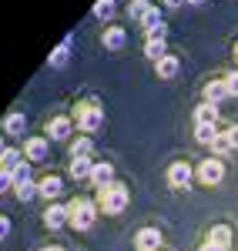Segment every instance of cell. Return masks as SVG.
<instances>
[{
	"instance_id": "cell-1",
	"label": "cell",
	"mask_w": 238,
	"mask_h": 251,
	"mask_svg": "<svg viewBox=\"0 0 238 251\" xmlns=\"http://www.w3.org/2000/svg\"><path fill=\"white\" fill-rule=\"evenodd\" d=\"M128 208V184H107V188H101V211L104 214H121Z\"/></svg>"
},
{
	"instance_id": "cell-2",
	"label": "cell",
	"mask_w": 238,
	"mask_h": 251,
	"mask_svg": "<svg viewBox=\"0 0 238 251\" xmlns=\"http://www.w3.org/2000/svg\"><path fill=\"white\" fill-rule=\"evenodd\" d=\"M71 208V225L78 228V231H87L91 225H94V218H98V204L91 201V198H78L74 204H67Z\"/></svg>"
},
{
	"instance_id": "cell-3",
	"label": "cell",
	"mask_w": 238,
	"mask_h": 251,
	"mask_svg": "<svg viewBox=\"0 0 238 251\" xmlns=\"http://www.w3.org/2000/svg\"><path fill=\"white\" fill-rule=\"evenodd\" d=\"M74 121H78V127L84 131V134H94L101 124H104V111H101L98 104L91 100V104H80L78 114H74Z\"/></svg>"
},
{
	"instance_id": "cell-4",
	"label": "cell",
	"mask_w": 238,
	"mask_h": 251,
	"mask_svg": "<svg viewBox=\"0 0 238 251\" xmlns=\"http://www.w3.org/2000/svg\"><path fill=\"white\" fill-rule=\"evenodd\" d=\"M201 184H218L221 177H225V164H221V157H205L198 164V171H195Z\"/></svg>"
},
{
	"instance_id": "cell-5",
	"label": "cell",
	"mask_w": 238,
	"mask_h": 251,
	"mask_svg": "<svg viewBox=\"0 0 238 251\" xmlns=\"http://www.w3.org/2000/svg\"><path fill=\"white\" fill-rule=\"evenodd\" d=\"M191 177H195V171H191V164H185V161H178V164L168 168V184H171V188H181V191H185V188L191 184Z\"/></svg>"
},
{
	"instance_id": "cell-6",
	"label": "cell",
	"mask_w": 238,
	"mask_h": 251,
	"mask_svg": "<svg viewBox=\"0 0 238 251\" xmlns=\"http://www.w3.org/2000/svg\"><path fill=\"white\" fill-rule=\"evenodd\" d=\"M44 221H47L51 231H57V228H64V225L71 221V208H67V204H51V208L44 211Z\"/></svg>"
},
{
	"instance_id": "cell-7",
	"label": "cell",
	"mask_w": 238,
	"mask_h": 251,
	"mask_svg": "<svg viewBox=\"0 0 238 251\" xmlns=\"http://www.w3.org/2000/svg\"><path fill=\"white\" fill-rule=\"evenodd\" d=\"M134 248L138 251H158L161 248V231L158 228H141L134 234Z\"/></svg>"
},
{
	"instance_id": "cell-8",
	"label": "cell",
	"mask_w": 238,
	"mask_h": 251,
	"mask_svg": "<svg viewBox=\"0 0 238 251\" xmlns=\"http://www.w3.org/2000/svg\"><path fill=\"white\" fill-rule=\"evenodd\" d=\"M205 245H215L218 251H228L232 248V228L228 225H215L212 231H208V241Z\"/></svg>"
},
{
	"instance_id": "cell-9",
	"label": "cell",
	"mask_w": 238,
	"mask_h": 251,
	"mask_svg": "<svg viewBox=\"0 0 238 251\" xmlns=\"http://www.w3.org/2000/svg\"><path fill=\"white\" fill-rule=\"evenodd\" d=\"M91 181H94L98 188H107V184H114V168H111L107 161L94 164V171H91Z\"/></svg>"
},
{
	"instance_id": "cell-10",
	"label": "cell",
	"mask_w": 238,
	"mask_h": 251,
	"mask_svg": "<svg viewBox=\"0 0 238 251\" xmlns=\"http://www.w3.org/2000/svg\"><path fill=\"white\" fill-rule=\"evenodd\" d=\"M24 154L30 157V161H44V157H47V141H44V137H27Z\"/></svg>"
},
{
	"instance_id": "cell-11",
	"label": "cell",
	"mask_w": 238,
	"mask_h": 251,
	"mask_svg": "<svg viewBox=\"0 0 238 251\" xmlns=\"http://www.w3.org/2000/svg\"><path fill=\"white\" fill-rule=\"evenodd\" d=\"M178 67H181V60L175 57V54H164V57L158 60V64H155V71H158V77H175V74H178Z\"/></svg>"
},
{
	"instance_id": "cell-12",
	"label": "cell",
	"mask_w": 238,
	"mask_h": 251,
	"mask_svg": "<svg viewBox=\"0 0 238 251\" xmlns=\"http://www.w3.org/2000/svg\"><path fill=\"white\" fill-rule=\"evenodd\" d=\"M71 117H54L51 124H47V137H57V141H64V137H71Z\"/></svg>"
},
{
	"instance_id": "cell-13",
	"label": "cell",
	"mask_w": 238,
	"mask_h": 251,
	"mask_svg": "<svg viewBox=\"0 0 238 251\" xmlns=\"http://www.w3.org/2000/svg\"><path fill=\"white\" fill-rule=\"evenodd\" d=\"M124 40H128V30H124V27H107V30H104V47H107V50L124 47Z\"/></svg>"
},
{
	"instance_id": "cell-14",
	"label": "cell",
	"mask_w": 238,
	"mask_h": 251,
	"mask_svg": "<svg viewBox=\"0 0 238 251\" xmlns=\"http://www.w3.org/2000/svg\"><path fill=\"white\" fill-rule=\"evenodd\" d=\"M225 97H228L225 80H208V87H205V100H208V104H221Z\"/></svg>"
},
{
	"instance_id": "cell-15",
	"label": "cell",
	"mask_w": 238,
	"mask_h": 251,
	"mask_svg": "<svg viewBox=\"0 0 238 251\" xmlns=\"http://www.w3.org/2000/svg\"><path fill=\"white\" fill-rule=\"evenodd\" d=\"M218 121V104H201L198 111H195V124H215Z\"/></svg>"
},
{
	"instance_id": "cell-16",
	"label": "cell",
	"mask_w": 238,
	"mask_h": 251,
	"mask_svg": "<svg viewBox=\"0 0 238 251\" xmlns=\"http://www.w3.org/2000/svg\"><path fill=\"white\" fill-rule=\"evenodd\" d=\"M37 188H40V194H44V198H57V194H60V188H64V181H60L57 174H47V177L40 181Z\"/></svg>"
},
{
	"instance_id": "cell-17",
	"label": "cell",
	"mask_w": 238,
	"mask_h": 251,
	"mask_svg": "<svg viewBox=\"0 0 238 251\" xmlns=\"http://www.w3.org/2000/svg\"><path fill=\"white\" fill-rule=\"evenodd\" d=\"M91 171H94V161L91 157H71V174L74 177H91Z\"/></svg>"
},
{
	"instance_id": "cell-18",
	"label": "cell",
	"mask_w": 238,
	"mask_h": 251,
	"mask_svg": "<svg viewBox=\"0 0 238 251\" xmlns=\"http://www.w3.org/2000/svg\"><path fill=\"white\" fill-rule=\"evenodd\" d=\"M24 127H27V117L17 114V111L3 117V131H7V134H24Z\"/></svg>"
},
{
	"instance_id": "cell-19",
	"label": "cell",
	"mask_w": 238,
	"mask_h": 251,
	"mask_svg": "<svg viewBox=\"0 0 238 251\" xmlns=\"http://www.w3.org/2000/svg\"><path fill=\"white\" fill-rule=\"evenodd\" d=\"M20 164H24V161H20L17 148H7V151L0 154V168H3V171H14V168H20Z\"/></svg>"
},
{
	"instance_id": "cell-20",
	"label": "cell",
	"mask_w": 238,
	"mask_h": 251,
	"mask_svg": "<svg viewBox=\"0 0 238 251\" xmlns=\"http://www.w3.org/2000/svg\"><path fill=\"white\" fill-rule=\"evenodd\" d=\"M195 137H198L201 144H208V148H212V141L218 137V127H215V124H195Z\"/></svg>"
},
{
	"instance_id": "cell-21",
	"label": "cell",
	"mask_w": 238,
	"mask_h": 251,
	"mask_svg": "<svg viewBox=\"0 0 238 251\" xmlns=\"http://www.w3.org/2000/svg\"><path fill=\"white\" fill-rule=\"evenodd\" d=\"M164 54H168V50H164V40H148V44H144V57H151L155 64H158Z\"/></svg>"
},
{
	"instance_id": "cell-22",
	"label": "cell",
	"mask_w": 238,
	"mask_h": 251,
	"mask_svg": "<svg viewBox=\"0 0 238 251\" xmlns=\"http://www.w3.org/2000/svg\"><path fill=\"white\" fill-rule=\"evenodd\" d=\"M67 57H71V40H64L57 50L51 54V67H64V64H67Z\"/></svg>"
},
{
	"instance_id": "cell-23",
	"label": "cell",
	"mask_w": 238,
	"mask_h": 251,
	"mask_svg": "<svg viewBox=\"0 0 238 251\" xmlns=\"http://www.w3.org/2000/svg\"><path fill=\"white\" fill-rule=\"evenodd\" d=\"M91 151H94L91 137H78V141H74V148H71V157H91Z\"/></svg>"
},
{
	"instance_id": "cell-24",
	"label": "cell",
	"mask_w": 238,
	"mask_h": 251,
	"mask_svg": "<svg viewBox=\"0 0 238 251\" xmlns=\"http://www.w3.org/2000/svg\"><path fill=\"white\" fill-rule=\"evenodd\" d=\"M212 151H215V157H221V154H228V151H235V148H232L228 134H218L215 141H212Z\"/></svg>"
},
{
	"instance_id": "cell-25",
	"label": "cell",
	"mask_w": 238,
	"mask_h": 251,
	"mask_svg": "<svg viewBox=\"0 0 238 251\" xmlns=\"http://www.w3.org/2000/svg\"><path fill=\"white\" fill-rule=\"evenodd\" d=\"M151 7H155V3H148V0H131V7H128V14H131L134 20H141L144 14H148V10H151Z\"/></svg>"
},
{
	"instance_id": "cell-26",
	"label": "cell",
	"mask_w": 238,
	"mask_h": 251,
	"mask_svg": "<svg viewBox=\"0 0 238 251\" xmlns=\"http://www.w3.org/2000/svg\"><path fill=\"white\" fill-rule=\"evenodd\" d=\"M111 14H114V0H98L94 3V17L98 20H107Z\"/></svg>"
},
{
	"instance_id": "cell-27",
	"label": "cell",
	"mask_w": 238,
	"mask_h": 251,
	"mask_svg": "<svg viewBox=\"0 0 238 251\" xmlns=\"http://www.w3.org/2000/svg\"><path fill=\"white\" fill-rule=\"evenodd\" d=\"M14 188H20V184H27L30 181V164H20V168H14Z\"/></svg>"
},
{
	"instance_id": "cell-28",
	"label": "cell",
	"mask_w": 238,
	"mask_h": 251,
	"mask_svg": "<svg viewBox=\"0 0 238 251\" xmlns=\"http://www.w3.org/2000/svg\"><path fill=\"white\" fill-rule=\"evenodd\" d=\"M141 24H144V30H151V27H158V24H161V10H158V7H151V10H148V14L141 17Z\"/></svg>"
},
{
	"instance_id": "cell-29",
	"label": "cell",
	"mask_w": 238,
	"mask_h": 251,
	"mask_svg": "<svg viewBox=\"0 0 238 251\" xmlns=\"http://www.w3.org/2000/svg\"><path fill=\"white\" fill-rule=\"evenodd\" d=\"M34 194H40V188L34 184V181H27V184H20V188H17V198H20V201H30Z\"/></svg>"
},
{
	"instance_id": "cell-30",
	"label": "cell",
	"mask_w": 238,
	"mask_h": 251,
	"mask_svg": "<svg viewBox=\"0 0 238 251\" xmlns=\"http://www.w3.org/2000/svg\"><path fill=\"white\" fill-rule=\"evenodd\" d=\"M225 87H228V97H238V71H232L225 77Z\"/></svg>"
},
{
	"instance_id": "cell-31",
	"label": "cell",
	"mask_w": 238,
	"mask_h": 251,
	"mask_svg": "<svg viewBox=\"0 0 238 251\" xmlns=\"http://www.w3.org/2000/svg\"><path fill=\"white\" fill-rule=\"evenodd\" d=\"M7 188H14V174L0 168V191H7Z\"/></svg>"
},
{
	"instance_id": "cell-32",
	"label": "cell",
	"mask_w": 238,
	"mask_h": 251,
	"mask_svg": "<svg viewBox=\"0 0 238 251\" xmlns=\"http://www.w3.org/2000/svg\"><path fill=\"white\" fill-rule=\"evenodd\" d=\"M7 234H10V218H3V214H0V241H3Z\"/></svg>"
},
{
	"instance_id": "cell-33",
	"label": "cell",
	"mask_w": 238,
	"mask_h": 251,
	"mask_svg": "<svg viewBox=\"0 0 238 251\" xmlns=\"http://www.w3.org/2000/svg\"><path fill=\"white\" fill-rule=\"evenodd\" d=\"M225 134H228V141H232V148H238V124H232Z\"/></svg>"
},
{
	"instance_id": "cell-34",
	"label": "cell",
	"mask_w": 238,
	"mask_h": 251,
	"mask_svg": "<svg viewBox=\"0 0 238 251\" xmlns=\"http://www.w3.org/2000/svg\"><path fill=\"white\" fill-rule=\"evenodd\" d=\"M168 7H181V3H188V0H164Z\"/></svg>"
},
{
	"instance_id": "cell-35",
	"label": "cell",
	"mask_w": 238,
	"mask_h": 251,
	"mask_svg": "<svg viewBox=\"0 0 238 251\" xmlns=\"http://www.w3.org/2000/svg\"><path fill=\"white\" fill-rule=\"evenodd\" d=\"M201 251H218V248H215V245H205V248H201Z\"/></svg>"
},
{
	"instance_id": "cell-36",
	"label": "cell",
	"mask_w": 238,
	"mask_h": 251,
	"mask_svg": "<svg viewBox=\"0 0 238 251\" xmlns=\"http://www.w3.org/2000/svg\"><path fill=\"white\" fill-rule=\"evenodd\" d=\"M47 251H64V248H57V245H54V248H47Z\"/></svg>"
},
{
	"instance_id": "cell-37",
	"label": "cell",
	"mask_w": 238,
	"mask_h": 251,
	"mask_svg": "<svg viewBox=\"0 0 238 251\" xmlns=\"http://www.w3.org/2000/svg\"><path fill=\"white\" fill-rule=\"evenodd\" d=\"M3 151H7V148H3V141H0V154H3Z\"/></svg>"
},
{
	"instance_id": "cell-38",
	"label": "cell",
	"mask_w": 238,
	"mask_h": 251,
	"mask_svg": "<svg viewBox=\"0 0 238 251\" xmlns=\"http://www.w3.org/2000/svg\"><path fill=\"white\" fill-rule=\"evenodd\" d=\"M188 3H205V0H188Z\"/></svg>"
},
{
	"instance_id": "cell-39",
	"label": "cell",
	"mask_w": 238,
	"mask_h": 251,
	"mask_svg": "<svg viewBox=\"0 0 238 251\" xmlns=\"http://www.w3.org/2000/svg\"><path fill=\"white\" fill-rule=\"evenodd\" d=\"M235 57H238V44H235Z\"/></svg>"
}]
</instances>
